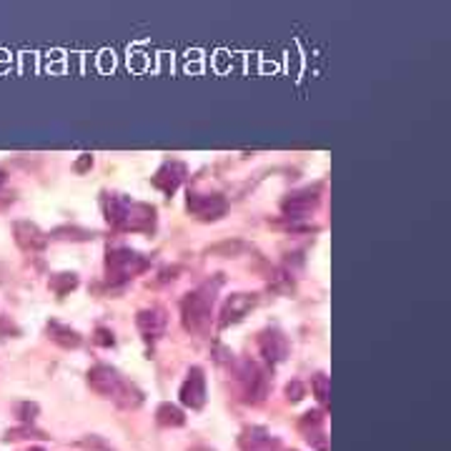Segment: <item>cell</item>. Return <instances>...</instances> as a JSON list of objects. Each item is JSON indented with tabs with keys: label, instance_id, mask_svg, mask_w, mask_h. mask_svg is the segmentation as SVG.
Segmentation results:
<instances>
[{
	"label": "cell",
	"instance_id": "277c9868",
	"mask_svg": "<svg viewBox=\"0 0 451 451\" xmlns=\"http://www.w3.org/2000/svg\"><path fill=\"white\" fill-rule=\"evenodd\" d=\"M213 319V291L196 289L180 299V324L193 336H206Z\"/></svg>",
	"mask_w": 451,
	"mask_h": 451
},
{
	"label": "cell",
	"instance_id": "7402d4cb",
	"mask_svg": "<svg viewBox=\"0 0 451 451\" xmlns=\"http://www.w3.org/2000/svg\"><path fill=\"white\" fill-rule=\"evenodd\" d=\"M286 396H289V401H301V399L306 396V386L301 384V381H291L286 386Z\"/></svg>",
	"mask_w": 451,
	"mask_h": 451
},
{
	"label": "cell",
	"instance_id": "cb8c5ba5",
	"mask_svg": "<svg viewBox=\"0 0 451 451\" xmlns=\"http://www.w3.org/2000/svg\"><path fill=\"white\" fill-rule=\"evenodd\" d=\"M88 169H93V156H90V153H80V158L76 161V171H78V173H85Z\"/></svg>",
	"mask_w": 451,
	"mask_h": 451
},
{
	"label": "cell",
	"instance_id": "52a82bcc",
	"mask_svg": "<svg viewBox=\"0 0 451 451\" xmlns=\"http://www.w3.org/2000/svg\"><path fill=\"white\" fill-rule=\"evenodd\" d=\"M319 203H321V188L306 186V188H299V191L286 193L281 201V210L286 218H303L319 208Z\"/></svg>",
	"mask_w": 451,
	"mask_h": 451
},
{
	"label": "cell",
	"instance_id": "3957f363",
	"mask_svg": "<svg viewBox=\"0 0 451 451\" xmlns=\"http://www.w3.org/2000/svg\"><path fill=\"white\" fill-rule=\"evenodd\" d=\"M106 281L110 286H120V283H128L131 278L141 276L150 269V259L145 253L136 251V248L128 246H115L106 251Z\"/></svg>",
	"mask_w": 451,
	"mask_h": 451
},
{
	"label": "cell",
	"instance_id": "d6986e66",
	"mask_svg": "<svg viewBox=\"0 0 451 451\" xmlns=\"http://www.w3.org/2000/svg\"><path fill=\"white\" fill-rule=\"evenodd\" d=\"M299 429L303 434H316V431H324V414L321 411H306L303 419L299 421Z\"/></svg>",
	"mask_w": 451,
	"mask_h": 451
},
{
	"label": "cell",
	"instance_id": "5bb4252c",
	"mask_svg": "<svg viewBox=\"0 0 451 451\" xmlns=\"http://www.w3.org/2000/svg\"><path fill=\"white\" fill-rule=\"evenodd\" d=\"M238 446L243 451H269V449H276L278 441L271 436L266 429L261 427H251L238 436Z\"/></svg>",
	"mask_w": 451,
	"mask_h": 451
},
{
	"label": "cell",
	"instance_id": "6da1fadb",
	"mask_svg": "<svg viewBox=\"0 0 451 451\" xmlns=\"http://www.w3.org/2000/svg\"><path fill=\"white\" fill-rule=\"evenodd\" d=\"M101 210L103 218L115 231H131V234H153L156 231V208L150 203L131 201L123 193H103Z\"/></svg>",
	"mask_w": 451,
	"mask_h": 451
},
{
	"label": "cell",
	"instance_id": "9c48e42d",
	"mask_svg": "<svg viewBox=\"0 0 451 451\" xmlns=\"http://www.w3.org/2000/svg\"><path fill=\"white\" fill-rule=\"evenodd\" d=\"M178 396H180V403L188 406V409L199 411L206 406V396H208V391H206V373L201 366H191L186 373V379L180 384L178 389Z\"/></svg>",
	"mask_w": 451,
	"mask_h": 451
},
{
	"label": "cell",
	"instance_id": "603a6c76",
	"mask_svg": "<svg viewBox=\"0 0 451 451\" xmlns=\"http://www.w3.org/2000/svg\"><path fill=\"white\" fill-rule=\"evenodd\" d=\"M38 414V403H23V406H18V416L23 421H33Z\"/></svg>",
	"mask_w": 451,
	"mask_h": 451
},
{
	"label": "cell",
	"instance_id": "4fadbf2b",
	"mask_svg": "<svg viewBox=\"0 0 451 451\" xmlns=\"http://www.w3.org/2000/svg\"><path fill=\"white\" fill-rule=\"evenodd\" d=\"M166 324H169V316L161 306H150V308H141L136 313V326L143 334V338H158L166 331Z\"/></svg>",
	"mask_w": 451,
	"mask_h": 451
},
{
	"label": "cell",
	"instance_id": "484cf974",
	"mask_svg": "<svg viewBox=\"0 0 451 451\" xmlns=\"http://www.w3.org/2000/svg\"><path fill=\"white\" fill-rule=\"evenodd\" d=\"M3 180H6V176H3V173H0V186H3Z\"/></svg>",
	"mask_w": 451,
	"mask_h": 451
},
{
	"label": "cell",
	"instance_id": "5b68a950",
	"mask_svg": "<svg viewBox=\"0 0 451 451\" xmlns=\"http://www.w3.org/2000/svg\"><path fill=\"white\" fill-rule=\"evenodd\" d=\"M186 210L199 221H218L226 216L229 210V201L223 199L221 193H199L188 191L186 196Z\"/></svg>",
	"mask_w": 451,
	"mask_h": 451
},
{
	"label": "cell",
	"instance_id": "8fae6325",
	"mask_svg": "<svg viewBox=\"0 0 451 451\" xmlns=\"http://www.w3.org/2000/svg\"><path fill=\"white\" fill-rule=\"evenodd\" d=\"M188 178V166L180 161H166L153 176V186L163 191L166 196H173Z\"/></svg>",
	"mask_w": 451,
	"mask_h": 451
},
{
	"label": "cell",
	"instance_id": "7a4b0ae2",
	"mask_svg": "<svg viewBox=\"0 0 451 451\" xmlns=\"http://www.w3.org/2000/svg\"><path fill=\"white\" fill-rule=\"evenodd\" d=\"M88 386L96 391L98 396L110 399L120 409H136L143 403V391L133 381L123 379V373L118 368L108 366V364H96L88 371Z\"/></svg>",
	"mask_w": 451,
	"mask_h": 451
},
{
	"label": "cell",
	"instance_id": "30bf717a",
	"mask_svg": "<svg viewBox=\"0 0 451 451\" xmlns=\"http://www.w3.org/2000/svg\"><path fill=\"white\" fill-rule=\"evenodd\" d=\"M259 351L261 356L266 359V364L276 366V364H283L291 354V343L286 338V334L278 329H264L259 334Z\"/></svg>",
	"mask_w": 451,
	"mask_h": 451
},
{
	"label": "cell",
	"instance_id": "ffe728a7",
	"mask_svg": "<svg viewBox=\"0 0 451 451\" xmlns=\"http://www.w3.org/2000/svg\"><path fill=\"white\" fill-rule=\"evenodd\" d=\"M311 389H313V394H316V399H319L321 406H326V403H329V376H326L324 371L313 373Z\"/></svg>",
	"mask_w": 451,
	"mask_h": 451
},
{
	"label": "cell",
	"instance_id": "d4e9b609",
	"mask_svg": "<svg viewBox=\"0 0 451 451\" xmlns=\"http://www.w3.org/2000/svg\"><path fill=\"white\" fill-rule=\"evenodd\" d=\"M28 451H45V449H41V446H30Z\"/></svg>",
	"mask_w": 451,
	"mask_h": 451
},
{
	"label": "cell",
	"instance_id": "ac0fdd59",
	"mask_svg": "<svg viewBox=\"0 0 451 451\" xmlns=\"http://www.w3.org/2000/svg\"><path fill=\"white\" fill-rule=\"evenodd\" d=\"M50 238L58 241H93L96 234L88 229H80V226H60V229L50 231Z\"/></svg>",
	"mask_w": 451,
	"mask_h": 451
},
{
	"label": "cell",
	"instance_id": "7c38bea8",
	"mask_svg": "<svg viewBox=\"0 0 451 451\" xmlns=\"http://www.w3.org/2000/svg\"><path fill=\"white\" fill-rule=\"evenodd\" d=\"M13 238H15L20 251H25V253H38L48 246V234H43L36 223H30V221L15 223V226H13Z\"/></svg>",
	"mask_w": 451,
	"mask_h": 451
},
{
	"label": "cell",
	"instance_id": "8992f818",
	"mask_svg": "<svg viewBox=\"0 0 451 451\" xmlns=\"http://www.w3.org/2000/svg\"><path fill=\"white\" fill-rule=\"evenodd\" d=\"M238 379L243 386V399L248 403H261L269 394V373L256 361H243L238 368Z\"/></svg>",
	"mask_w": 451,
	"mask_h": 451
},
{
	"label": "cell",
	"instance_id": "9a60e30c",
	"mask_svg": "<svg viewBox=\"0 0 451 451\" xmlns=\"http://www.w3.org/2000/svg\"><path fill=\"white\" fill-rule=\"evenodd\" d=\"M45 331H48L50 341H55L58 346H63V349H78L80 343H83V336H80L78 331L71 329V326H66V324H60V321H48Z\"/></svg>",
	"mask_w": 451,
	"mask_h": 451
},
{
	"label": "cell",
	"instance_id": "2e32d148",
	"mask_svg": "<svg viewBox=\"0 0 451 451\" xmlns=\"http://www.w3.org/2000/svg\"><path fill=\"white\" fill-rule=\"evenodd\" d=\"M156 421L166 429H178L186 424V414H183L180 406H176V403L163 401V403H158V409H156Z\"/></svg>",
	"mask_w": 451,
	"mask_h": 451
},
{
	"label": "cell",
	"instance_id": "ba28073f",
	"mask_svg": "<svg viewBox=\"0 0 451 451\" xmlns=\"http://www.w3.org/2000/svg\"><path fill=\"white\" fill-rule=\"evenodd\" d=\"M259 306V294H246V291H241V294H231L229 299L223 301L221 306V329H229V326L238 324L253 311V308Z\"/></svg>",
	"mask_w": 451,
	"mask_h": 451
},
{
	"label": "cell",
	"instance_id": "e0dca14e",
	"mask_svg": "<svg viewBox=\"0 0 451 451\" xmlns=\"http://www.w3.org/2000/svg\"><path fill=\"white\" fill-rule=\"evenodd\" d=\"M78 273H73V271H63V273H53L50 276V281H48V286H50V291H53L55 296H68L71 291H76L78 289Z\"/></svg>",
	"mask_w": 451,
	"mask_h": 451
},
{
	"label": "cell",
	"instance_id": "44dd1931",
	"mask_svg": "<svg viewBox=\"0 0 451 451\" xmlns=\"http://www.w3.org/2000/svg\"><path fill=\"white\" fill-rule=\"evenodd\" d=\"M93 343H98V346H113L115 343V336L110 329H103V326H98L96 331H93Z\"/></svg>",
	"mask_w": 451,
	"mask_h": 451
}]
</instances>
